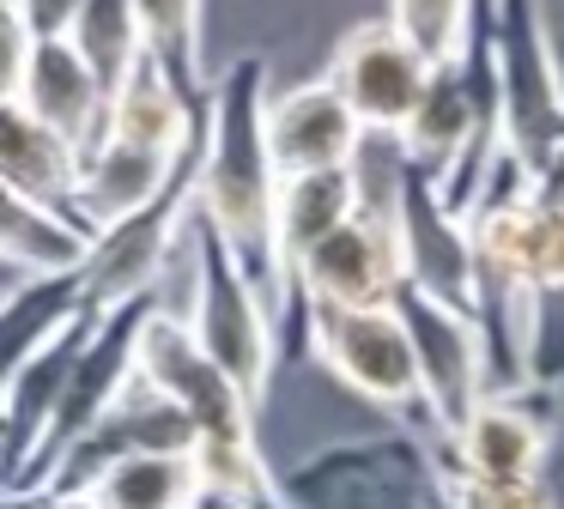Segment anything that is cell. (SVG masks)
Segmentation results:
<instances>
[{
    "mask_svg": "<svg viewBox=\"0 0 564 509\" xmlns=\"http://www.w3.org/2000/svg\"><path fill=\"white\" fill-rule=\"evenodd\" d=\"M552 431H558V394L522 388V394H486L455 443H437L443 467L474 485H534L546 479Z\"/></svg>",
    "mask_w": 564,
    "mask_h": 509,
    "instance_id": "7c38bea8",
    "label": "cell"
},
{
    "mask_svg": "<svg viewBox=\"0 0 564 509\" xmlns=\"http://www.w3.org/2000/svg\"><path fill=\"white\" fill-rule=\"evenodd\" d=\"M268 140L280 158V176H316V170H352L370 145V128L340 97V85L322 73L268 104Z\"/></svg>",
    "mask_w": 564,
    "mask_h": 509,
    "instance_id": "9a60e30c",
    "label": "cell"
},
{
    "mask_svg": "<svg viewBox=\"0 0 564 509\" xmlns=\"http://www.w3.org/2000/svg\"><path fill=\"white\" fill-rule=\"evenodd\" d=\"M401 242H406V285L474 315V230H467L462 213H449L443 188L413 164H406V188H401Z\"/></svg>",
    "mask_w": 564,
    "mask_h": 509,
    "instance_id": "2e32d148",
    "label": "cell"
},
{
    "mask_svg": "<svg viewBox=\"0 0 564 509\" xmlns=\"http://www.w3.org/2000/svg\"><path fill=\"white\" fill-rule=\"evenodd\" d=\"M7 104L31 109L43 128H55L79 158H91L110 140V85L98 79L74 36H31L25 24L7 12Z\"/></svg>",
    "mask_w": 564,
    "mask_h": 509,
    "instance_id": "ba28073f",
    "label": "cell"
},
{
    "mask_svg": "<svg viewBox=\"0 0 564 509\" xmlns=\"http://www.w3.org/2000/svg\"><path fill=\"white\" fill-rule=\"evenodd\" d=\"M188 249H195V327L200 351L243 388L249 400H268L273 364H280V322H273V303L261 297V285L243 273V261L231 254V242L195 213L188 225Z\"/></svg>",
    "mask_w": 564,
    "mask_h": 509,
    "instance_id": "277c9868",
    "label": "cell"
},
{
    "mask_svg": "<svg viewBox=\"0 0 564 509\" xmlns=\"http://www.w3.org/2000/svg\"><path fill=\"white\" fill-rule=\"evenodd\" d=\"M7 12H13V19L43 43V36H74L86 0H7Z\"/></svg>",
    "mask_w": 564,
    "mask_h": 509,
    "instance_id": "83f0119b",
    "label": "cell"
},
{
    "mask_svg": "<svg viewBox=\"0 0 564 509\" xmlns=\"http://www.w3.org/2000/svg\"><path fill=\"white\" fill-rule=\"evenodd\" d=\"M207 121L213 109H195L176 79L159 67V61H140L110 97V140H128V145H147V152H164V158H188L200 140H207Z\"/></svg>",
    "mask_w": 564,
    "mask_h": 509,
    "instance_id": "d6986e66",
    "label": "cell"
},
{
    "mask_svg": "<svg viewBox=\"0 0 564 509\" xmlns=\"http://www.w3.org/2000/svg\"><path fill=\"white\" fill-rule=\"evenodd\" d=\"M406 291V242L401 206H358L304 267L292 285V327L304 339L316 310H389Z\"/></svg>",
    "mask_w": 564,
    "mask_h": 509,
    "instance_id": "8992f818",
    "label": "cell"
},
{
    "mask_svg": "<svg viewBox=\"0 0 564 509\" xmlns=\"http://www.w3.org/2000/svg\"><path fill=\"white\" fill-rule=\"evenodd\" d=\"M455 479V473H449ZM455 497H462V509H558V497H552L546 479L534 485H474V479H455Z\"/></svg>",
    "mask_w": 564,
    "mask_h": 509,
    "instance_id": "4316f807",
    "label": "cell"
},
{
    "mask_svg": "<svg viewBox=\"0 0 564 509\" xmlns=\"http://www.w3.org/2000/svg\"><path fill=\"white\" fill-rule=\"evenodd\" d=\"M134 455H195V424L188 412L140 370V382L91 424L86 436L74 443V455L55 467L50 485H67V491H91L116 461H134Z\"/></svg>",
    "mask_w": 564,
    "mask_h": 509,
    "instance_id": "5bb4252c",
    "label": "cell"
},
{
    "mask_svg": "<svg viewBox=\"0 0 564 509\" xmlns=\"http://www.w3.org/2000/svg\"><path fill=\"white\" fill-rule=\"evenodd\" d=\"M140 364L195 424V467L207 479V491L231 497L237 509H292L285 473H273L256 443V400L200 351L188 315H176V310L152 315Z\"/></svg>",
    "mask_w": 564,
    "mask_h": 509,
    "instance_id": "7a4b0ae2",
    "label": "cell"
},
{
    "mask_svg": "<svg viewBox=\"0 0 564 509\" xmlns=\"http://www.w3.org/2000/svg\"><path fill=\"white\" fill-rule=\"evenodd\" d=\"M74 48L98 67V79L116 97V85L147 61V31H140L134 0H86V12L74 24Z\"/></svg>",
    "mask_w": 564,
    "mask_h": 509,
    "instance_id": "d4e9b609",
    "label": "cell"
},
{
    "mask_svg": "<svg viewBox=\"0 0 564 509\" xmlns=\"http://www.w3.org/2000/svg\"><path fill=\"white\" fill-rule=\"evenodd\" d=\"M134 12L147 31V55L171 73L195 109H213V79L200 61V0H134Z\"/></svg>",
    "mask_w": 564,
    "mask_h": 509,
    "instance_id": "cb8c5ba5",
    "label": "cell"
},
{
    "mask_svg": "<svg viewBox=\"0 0 564 509\" xmlns=\"http://www.w3.org/2000/svg\"><path fill=\"white\" fill-rule=\"evenodd\" d=\"M7 509H98L91 491H67V485H37V491H7Z\"/></svg>",
    "mask_w": 564,
    "mask_h": 509,
    "instance_id": "f1b7e54d",
    "label": "cell"
},
{
    "mask_svg": "<svg viewBox=\"0 0 564 509\" xmlns=\"http://www.w3.org/2000/svg\"><path fill=\"white\" fill-rule=\"evenodd\" d=\"M358 206H365L358 164L352 170H316V176H285V188H280V327H292L297 267H304Z\"/></svg>",
    "mask_w": 564,
    "mask_h": 509,
    "instance_id": "ac0fdd59",
    "label": "cell"
},
{
    "mask_svg": "<svg viewBox=\"0 0 564 509\" xmlns=\"http://www.w3.org/2000/svg\"><path fill=\"white\" fill-rule=\"evenodd\" d=\"M207 497L195 455H134L116 461L98 485H91V503L98 509H195Z\"/></svg>",
    "mask_w": 564,
    "mask_h": 509,
    "instance_id": "603a6c76",
    "label": "cell"
},
{
    "mask_svg": "<svg viewBox=\"0 0 564 509\" xmlns=\"http://www.w3.org/2000/svg\"><path fill=\"white\" fill-rule=\"evenodd\" d=\"M389 24L413 36L431 61H455L474 24V0H389Z\"/></svg>",
    "mask_w": 564,
    "mask_h": 509,
    "instance_id": "484cf974",
    "label": "cell"
},
{
    "mask_svg": "<svg viewBox=\"0 0 564 509\" xmlns=\"http://www.w3.org/2000/svg\"><path fill=\"white\" fill-rule=\"evenodd\" d=\"M195 509H237V503H231V497H219V491H207V497H200Z\"/></svg>",
    "mask_w": 564,
    "mask_h": 509,
    "instance_id": "f546056e",
    "label": "cell"
},
{
    "mask_svg": "<svg viewBox=\"0 0 564 509\" xmlns=\"http://www.w3.org/2000/svg\"><path fill=\"white\" fill-rule=\"evenodd\" d=\"M498 91L510 152L546 176L564 158V73L540 0H498Z\"/></svg>",
    "mask_w": 564,
    "mask_h": 509,
    "instance_id": "52a82bcc",
    "label": "cell"
},
{
    "mask_svg": "<svg viewBox=\"0 0 564 509\" xmlns=\"http://www.w3.org/2000/svg\"><path fill=\"white\" fill-rule=\"evenodd\" d=\"M406 334L419 351V376H425V400H431V436L455 443L467 431V419L479 412V400L491 394V370H486V339H479L474 315L437 303L431 291L406 285L394 297Z\"/></svg>",
    "mask_w": 564,
    "mask_h": 509,
    "instance_id": "8fae6325",
    "label": "cell"
},
{
    "mask_svg": "<svg viewBox=\"0 0 564 509\" xmlns=\"http://www.w3.org/2000/svg\"><path fill=\"white\" fill-rule=\"evenodd\" d=\"M304 346L346 394L377 407L401 431L431 436V400L425 376H419V351L406 334L401 310H316L304 327Z\"/></svg>",
    "mask_w": 564,
    "mask_h": 509,
    "instance_id": "5b68a950",
    "label": "cell"
},
{
    "mask_svg": "<svg viewBox=\"0 0 564 509\" xmlns=\"http://www.w3.org/2000/svg\"><path fill=\"white\" fill-rule=\"evenodd\" d=\"M268 67L261 48L237 55L213 79L207 158H200V218L231 242L243 273L261 285L280 322V158L268 140Z\"/></svg>",
    "mask_w": 564,
    "mask_h": 509,
    "instance_id": "6da1fadb",
    "label": "cell"
},
{
    "mask_svg": "<svg viewBox=\"0 0 564 509\" xmlns=\"http://www.w3.org/2000/svg\"><path fill=\"white\" fill-rule=\"evenodd\" d=\"M183 158H164L147 152V145H128V140H104L98 152L86 158V182H79V201H86V218L98 230L134 218L140 206H152L164 188L176 182Z\"/></svg>",
    "mask_w": 564,
    "mask_h": 509,
    "instance_id": "ffe728a7",
    "label": "cell"
},
{
    "mask_svg": "<svg viewBox=\"0 0 564 509\" xmlns=\"http://www.w3.org/2000/svg\"><path fill=\"white\" fill-rule=\"evenodd\" d=\"M79 182H86L79 145H67L62 133L43 128L31 109H19V104L0 97V188L19 194V201H31V206H43V213L74 218V225H86L91 237H104V230L86 218Z\"/></svg>",
    "mask_w": 564,
    "mask_h": 509,
    "instance_id": "e0dca14e",
    "label": "cell"
},
{
    "mask_svg": "<svg viewBox=\"0 0 564 509\" xmlns=\"http://www.w3.org/2000/svg\"><path fill=\"white\" fill-rule=\"evenodd\" d=\"M443 61H431L425 48L406 31H394L389 19H370L358 31H346L328 55V79L340 85V97L358 109L377 140H401L406 121L419 116L431 79H437Z\"/></svg>",
    "mask_w": 564,
    "mask_h": 509,
    "instance_id": "30bf717a",
    "label": "cell"
},
{
    "mask_svg": "<svg viewBox=\"0 0 564 509\" xmlns=\"http://www.w3.org/2000/svg\"><path fill=\"white\" fill-rule=\"evenodd\" d=\"M285 497L292 509H462L437 443L401 424L322 443L285 473Z\"/></svg>",
    "mask_w": 564,
    "mask_h": 509,
    "instance_id": "3957f363",
    "label": "cell"
},
{
    "mask_svg": "<svg viewBox=\"0 0 564 509\" xmlns=\"http://www.w3.org/2000/svg\"><path fill=\"white\" fill-rule=\"evenodd\" d=\"M528 254V382L558 394L564 388V158L534 176L522 213Z\"/></svg>",
    "mask_w": 564,
    "mask_h": 509,
    "instance_id": "4fadbf2b",
    "label": "cell"
},
{
    "mask_svg": "<svg viewBox=\"0 0 564 509\" xmlns=\"http://www.w3.org/2000/svg\"><path fill=\"white\" fill-rule=\"evenodd\" d=\"M200 158H207V140L183 158L176 182L159 194V201L140 206L134 218H122V225H110L98 237L91 261L79 267V273H86L91 315H116V310H128L134 297H147V291L159 285V267L171 261V249L188 237V225H195V213H200Z\"/></svg>",
    "mask_w": 564,
    "mask_h": 509,
    "instance_id": "9c48e42d",
    "label": "cell"
},
{
    "mask_svg": "<svg viewBox=\"0 0 564 509\" xmlns=\"http://www.w3.org/2000/svg\"><path fill=\"white\" fill-rule=\"evenodd\" d=\"M98 237L86 225L62 213H43V206L19 201V194H0V254L19 279H43V273H74L91 261Z\"/></svg>",
    "mask_w": 564,
    "mask_h": 509,
    "instance_id": "44dd1931",
    "label": "cell"
},
{
    "mask_svg": "<svg viewBox=\"0 0 564 509\" xmlns=\"http://www.w3.org/2000/svg\"><path fill=\"white\" fill-rule=\"evenodd\" d=\"M91 315L86 303V273H43V279H19L13 291H7V310H0V322H7V364L31 358V351H43L50 339H62L67 327H79Z\"/></svg>",
    "mask_w": 564,
    "mask_h": 509,
    "instance_id": "7402d4cb",
    "label": "cell"
}]
</instances>
